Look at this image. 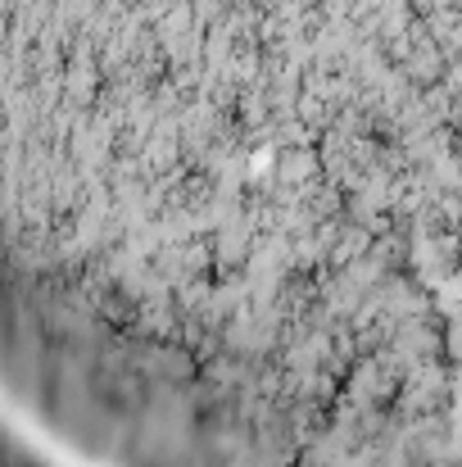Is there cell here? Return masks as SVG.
<instances>
[{"mask_svg": "<svg viewBox=\"0 0 462 467\" xmlns=\"http://www.w3.org/2000/svg\"><path fill=\"white\" fill-rule=\"evenodd\" d=\"M32 413L73 450L105 467H291V445L259 418V395L146 340L100 313L36 300Z\"/></svg>", "mask_w": 462, "mask_h": 467, "instance_id": "obj_1", "label": "cell"}]
</instances>
